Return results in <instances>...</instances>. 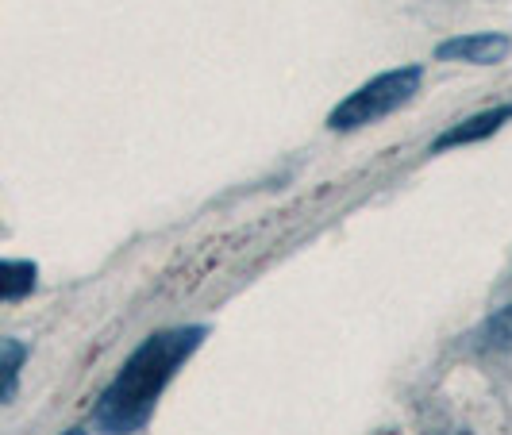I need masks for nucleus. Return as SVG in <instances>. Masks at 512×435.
<instances>
[{
  "label": "nucleus",
  "mask_w": 512,
  "mask_h": 435,
  "mask_svg": "<svg viewBox=\"0 0 512 435\" xmlns=\"http://www.w3.org/2000/svg\"><path fill=\"white\" fill-rule=\"evenodd\" d=\"M505 124H512V104H497V108H486V112H474V116H466L462 124L443 131L436 143H432V151L439 154V151H447V147H466V143L489 139V135H497Z\"/></svg>",
  "instance_id": "4"
},
{
  "label": "nucleus",
  "mask_w": 512,
  "mask_h": 435,
  "mask_svg": "<svg viewBox=\"0 0 512 435\" xmlns=\"http://www.w3.org/2000/svg\"><path fill=\"white\" fill-rule=\"evenodd\" d=\"M512 51V39L501 31H478V35H459L436 47V58L443 62H466V66H493Z\"/></svg>",
  "instance_id": "3"
},
{
  "label": "nucleus",
  "mask_w": 512,
  "mask_h": 435,
  "mask_svg": "<svg viewBox=\"0 0 512 435\" xmlns=\"http://www.w3.org/2000/svg\"><path fill=\"white\" fill-rule=\"evenodd\" d=\"M443 435H451V432H443ZM455 435H462V432H455Z\"/></svg>",
  "instance_id": "9"
},
{
  "label": "nucleus",
  "mask_w": 512,
  "mask_h": 435,
  "mask_svg": "<svg viewBox=\"0 0 512 435\" xmlns=\"http://www.w3.org/2000/svg\"><path fill=\"white\" fill-rule=\"evenodd\" d=\"M39 282L35 262H20V258H0V305L8 301H24L27 293Z\"/></svg>",
  "instance_id": "5"
},
{
  "label": "nucleus",
  "mask_w": 512,
  "mask_h": 435,
  "mask_svg": "<svg viewBox=\"0 0 512 435\" xmlns=\"http://www.w3.org/2000/svg\"><path fill=\"white\" fill-rule=\"evenodd\" d=\"M478 347L482 351H512V305L497 308L486 324H482Z\"/></svg>",
  "instance_id": "6"
},
{
  "label": "nucleus",
  "mask_w": 512,
  "mask_h": 435,
  "mask_svg": "<svg viewBox=\"0 0 512 435\" xmlns=\"http://www.w3.org/2000/svg\"><path fill=\"white\" fill-rule=\"evenodd\" d=\"M205 339V328H170L151 335L143 347H135L120 374L108 382L93 409V428L104 435H135L147 428L162 389L178 374V366Z\"/></svg>",
  "instance_id": "1"
},
{
  "label": "nucleus",
  "mask_w": 512,
  "mask_h": 435,
  "mask_svg": "<svg viewBox=\"0 0 512 435\" xmlns=\"http://www.w3.org/2000/svg\"><path fill=\"white\" fill-rule=\"evenodd\" d=\"M62 435H85V428H70V432H62Z\"/></svg>",
  "instance_id": "8"
},
{
  "label": "nucleus",
  "mask_w": 512,
  "mask_h": 435,
  "mask_svg": "<svg viewBox=\"0 0 512 435\" xmlns=\"http://www.w3.org/2000/svg\"><path fill=\"white\" fill-rule=\"evenodd\" d=\"M420 85H424V70L420 66H397L389 74L370 77L366 85H359L355 93H347L343 101L335 104L332 116H328V128L332 131L370 128V124H378L385 116H393L397 108H405L420 93Z\"/></svg>",
  "instance_id": "2"
},
{
  "label": "nucleus",
  "mask_w": 512,
  "mask_h": 435,
  "mask_svg": "<svg viewBox=\"0 0 512 435\" xmlns=\"http://www.w3.org/2000/svg\"><path fill=\"white\" fill-rule=\"evenodd\" d=\"M24 359H27L24 343H16V339H0V401H4V397H12Z\"/></svg>",
  "instance_id": "7"
}]
</instances>
